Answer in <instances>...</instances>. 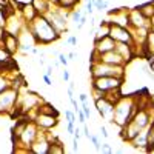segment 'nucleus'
Here are the masks:
<instances>
[{"label": "nucleus", "instance_id": "1", "mask_svg": "<svg viewBox=\"0 0 154 154\" xmlns=\"http://www.w3.org/2000/svg\"><path fill=\"white\" fill-rule=\"evenodd\" d=\"M29 31L32 32L37 43H51L59 40L60 34L54 29V26L49 23L45 16H37L32 22H29Z\"/></svg>", "mask_w": 154, "mask_h": 154}, {"label": "nucleus", "instance_id": "2", "mask_svg": "<svg viewBox=\"0 0 154 154\" xmlns=\"http://www.w3.org/2000/svg\"><path fill=\"white\" fill-rule=\"evenodd\" d=\"M137 109V103L131 97H120L114 103V123H117L122 128L125 123L133 120Z\"/></svg>", "mask_w": 154, "mask_h": 154}, {"label": "nucleus", "instance_id": "3", "mask_svg": "<svg viewBox=\"0 0 154 154\" xmlns=\"http://www.w3.org/2000/svg\"><path fill=\"white\" fill-rule=\"evenodd\" d=\"M120 77L123 79L125 71L123 66L119 65H108V63L103 62H94L91 63V77Z\"/></svg>", "mask_w": 154, "mask_h": 154}, {"label": "nucleus", "instance_id": "4", "mask_svg": "<svg viewBox=\"0 0 154 154\" xmlns=\"http://www.w3.org/2000/svg\"><path fill=\"white\" fill-rule=\"evenodd\" d=\"M123 79L120 77H93V88H97L103 93L112 91V89H120Z\"/></svg>", "mask_w": 154, "mask_h": 154}, {"label": "nucleus", "instance_id": "5", "mask_svg": "<svg viewBox=\"0 0 154 154\" xmlns=\"http://www.w3.org/2000/svg\"><path fill=\"white\" fill-rule=\"evenodd\" d=\"M17 96H19V91L12 86H8L5 88L2 93H0V112H5V111H9L12 106H14L16 100H17Z\"/></svg>", "mask_w": 154, "mask_h": 154}, {"label": "nucleus", "instance_id": "6", "mask_svg": "<svg viewBox=\"0 0 154 154\" xmlns=\"http://www.w3.org/2000/svg\"><path fill=\"white\" fill-rule=\"evenodd\" d=\"M45 17L49 20V23L54 26V29L60 34L63 29H66V17H68V14H63L62 11H48L46 14H45Z\"/></svg>", "mask_w": 154, "mask_h": 154}, {"label": "nucleus", "instance_id": "7", "mask_svg": "<svg viewBox=\"0 0 154 154\" xmlns=\"http://www.w3.org/2000/svg\"><path fill=\"white\" fill-rule=\"evenodd\" d=\"M109 35L114 38L116 42H125V43H133V35L131 31L128 28L119 26L116 23H109Z\"/></svg>", "mask_w": 154, "mask_h": 154}, {"label": "nucleus", "instance_id": "8", "mask_svg": "<svg viewBox=\"0 0 154 154\" xmlns=\"http://www.w3.org/2000/svg\"><path fill=\"white\" fill-rule=\"evenodd\" d=\"M94 102H96V108L102 117L108 122H114V103L112 102H109L106 97L97 99Z\"/></svg>", "mask_w": 154, "mask_h": 154}, {"label": "nucleus", "instance_id": "9", "mask_svg": "<svg viewBox=\"0 0 154 154\" xmlns=\"http://www.w3.org/2000/svg\"><path fill=\"white\" fill-rule=\"evenodd\" d=\"M37 128H38V126H37L35 122H28L26 126H25V130H23V133H22V136L19 137L20 142H22L23 145H28V148L31 146V143L35 140V137H37V134H38Z\"/></svg>", "mask_w": 154, "mask_h": 154}, {"label": "nucleus", "instance_id": "10", "mask_svg": "<svg viewBox=\"0 0 154 154\" xmlns=\"http://www.w3.org/2000/svg\"><path fill=\"white\" fill-rule=\"evenodd\" d=\"M49 140L46 139L45 134H37L35 140L31 143L29 146V151L31 152H35V154H48L49 151Z\"/></svg>", "mask_w": 154, "mask_h": 154}, {"label": "nucleus", "instance_id": "11", "mask_svg": "<svg viewBox=\"0 0 154 154\" xmlns=\"http://www.w3.org/2000/svg\"><path fill=\"white\" fill-rule=\"evenodd\" d=\"M140 131H142V128H140L136 122L130 120L128 123H125V125L122 126V137H123V140L131 142L134 137H137V134H139Z\"/></svg>", "mask_w": 154, "mask_h": 154}, {"label": "nucleus", "instance_id": "12", "mask_svg": "<svg viewBox=\"0 0 154 154\" xmlns=\"http://www.w3.org/2000/svg\"><path fill=\"white\" fill-rule=\"evenodd\" d=\"M35 123L38 128H43V130H49L57 125V117L53 114H45V112H38L35 117Z\"/></svg>", "mask_w": 154, "mask_h": 154}, {"label": "nucleus", "instance_id": "13", "mask_svg": "<svg viewBox=\"0 0 154 154\" xmlns=\"http://www.w3.org/2000/svg\"><path fill=\"white\" fill-rule=\"evenodd\" d=\"M99 62H103V63H108V65H119V66H123L125 63V59L117 53L116 49L112 51H108V53H103L100 54V59Z\"/></svg>", "mask_w": 154, "mask_h": 154}, {"label": "nucleus", "instance_id": "14", "mask_svg": "<svg viewBox=\"0 0 154 154\" xmlns=\"http://www.w3.org/2000/svg\"><path fill=\"white\" fill-rule=\"evenodd\" d=\"M0 40H2L3 46L9 51L11 54L16 53V51L19 49V46H20L19 37L14 35V34H9V32H6V31H3V35H2V38H0Z\"/></svg>", "mask_w": 154, "mask_h": 154}, {"label": "nucleus", "instance_id": "15", "mask_svg": "<svg viewBox=\"0 0 154 154\" xmlns=\"http://www.w3.org/2000/svg\"><path fill=\"white\" fill-rule=\"evenodd\" d=\"M128 22H130V26H133V28H146L148 26V20L140 14V11L137 8L128 14Z\"/></svg>", "mask_w": 154, "mask_h": 154}, {"label": "nucleus", "instance_id": "16", "mask_svg": "<svg viewBox=\"0 0 154 154\" xmlns=\"http://www.w3.org/2000/svg\"><path fill=\"white\" fill-rule=\"evenodd\" d=\"M94 45H96L94 49H97L100 54H103V53H108V51H112L116 48V40L111 35H105V37H102L100 40L94 42Z\"/></svg>", "mask_w": 154, "mask_h": 154}, {"label": "nucleus", "instance_id": "17", "mask_svg": "<svg viewBox=\"0 0 154 154\" xmlns=\"http://www.w3.org/2000/svg\"><path fill=\"white\" fill-rule=\"evenodd\" d=\"M133 122H136L140 128H146L148 125H149V112H148V109H145V108H140L139 111H136V114H134V117H133Z\"/></svg>", "mask_w": 154, "mask_h": 154}, {"label": "nucleus", "instance_id": "18", "mask_svg": "<svg viewBox=\"0 0 154 154\" xmlns=\"http://www.w3.org/2000/svg\"><path fill=\"white\" fill-rule=\"evenodd\" d=\"M117 53L125 59V62L126 60H131V57H133V46L130 45V43H125V42H116V48H114Z\"/></svg>", "mask_w": 154, "mask_h": 154}, {"label": "nucleus", "instance_id": "19", "mask_svg": "<svg viewBox=\"0 0 154 154\" xmlns=\"http://www.w3.org/2000/svg\"><path fill=\"white\" fill-rule=\"evenodd\" d=\"M20 8H22V14H23V19L25 20H28V23L29 22H32L38 14H37V11H35V8L32 6V3H25V5H20Z\"/></svg>", "mask_w": 154, "mask_h": 154}, {"label": "nucleus", "instance_id": "20", "mask_svg": "<svg viewBox=\"0 0 154 154\" xmlns=\"http://www.w3.org/2000/svg\"><path fill=\"white\" fill-rule=\"evenodd\" d=\"M32 6L35 8L38 16H45L49 11V0H32Z\"/></svg>", "mask_w": 154, "mask_h": 154}, {"label": "nucleus", "instance_id": "21", "mask_svg": "<svg viewBox=\"0 0 154 154\" xmlns=\"http://www.w3.org/2000/svg\"><path fill=\"white\" fill-rule=\"evenodd\" d=\"M137 9L140 11V14H142L148 22L154 17V3H151V2H148V3H143V5H140V6H137Z\"/></svg>", "mask_w": 154, "mask_h": 154}, {"label": "nucleus", "instance_id": "22", "mask_svg": "<svg viewBox=\"0 0 154 154\" xmlns=\"http://www.w3.org/2000/svg\"><path fill=\"white\" fill-rule=\"evenodd\" d=\"M143 48L146 51V56H151L154 54V32L149 29L148 34H146V38H145V43H143Z\"/></svg>", "mask_w": 154, "mask_h": 154}, {"label": "nucleus", "instance_id": "23", "mask_svg": "<svg viewBox=\"0 0 154 154\" xmlns=\"http://www.w3.org/2000/svg\"><path fill=\"white\" fill-rule=\"evenodd\" d=\"M131 142L134 143V146H140V148H143V146H146L148 145V139H146V131H140L139 134H137V137H134Z\"/></svg>", "mask_w": 154, "mask_h": 154}, {"label": "nucleus", "instance_id": "24", "mask_svg": "<svg viewBox=\"0 0 154 154\" xmlns=\"http://www.w3.org/2000/svg\"><path fill=\"white\" fill-rule=\"evenodd\" d=\"M37 111L38 112H45V114H53V116H59V112H57V109H54V106L53 105H49V103H43V105H38L37 106Z\"/></svg>", "mask_w": 154, "mask_h": 154}, {"label": "nucleus", "instance_id": "25", "mask_svg": "<svg viewBox=\"0 0 154 154\" xmlns=\"http://www.w3.org/2000/svg\"><path fill=\"white\" fill-rule=\"evenodd\" d=\"M62 152H65V149H63V145L60 142H51L49 143V151L48 154H62Z\"/></svg>", "mask_w": 154, "mask_h": 154}, {"label": "nucleus", "instance_id": "26", "mask_svg": "<svg viewBox=\"0 0 154 154\" xmlns=\"http://www.w3.org/2000/svg\"><path fill=\"white\" fill-rule=\"evenodd\" d=\"M9 60H12L11 59V53L2 45L0 46V63H8Z\"/></svg>", "mask_w": 154, "mask_h": 154}, {"label": "nucleus", "instance_id": "27", "mask_svg": "<svg viewBox=\"0 0 154 154\" xmlns=\"http://www.w3.org/2000/svg\"><path fill=\"white\" fill-rule=\"evenodd\" d=\"M79 2V0H57V5L63 9V8H74V5Z\"/></svg>", "mask_w": 154, "mask_h": 154}, {"label": "nucleus", "instance_id": "28", "mask_svg": "<svg viewBox=\"0 0 154 154\" xmlns=\"http://www.w3.org/2000/svg\"><path fill=\"white\" fill-rule=\"evenodd\" d=\"M108 2H106V0H94V8L97 9V11H105L106 8H108Z\"/></svg>", "mask_w": 154, "mask_h": 154}, {"label": "nucleus", "instance_id": "29", "mask_svg": "<svg viewBox=\"0 0 154 154\" xmlns=\"http://www.w3.org/2000/svg\"><path fill=\"white\" fill-rule=\"evenodd\" d=\"M71 17H72V20H74V22H79V20L82 19V12H80L79 9H77V11H72Z\"/></svg>", "mask_w": 154, "mask_h": 154}, {"label": "nucleus", "instance_id": "30", "mask_svg": "<svg viewBox=\"0 0 154 154\" xmlns=\"http://www.w3.org/2000/svg\"><path fill=\"white\" fill-rule=\"evenodd\" d=\"M93 11H94V3L91 0H86V12L88 14H93Z\"/></svg>", "mask_w": 154, "mask_h": 154}, {"label": "nucleus", "instance_id": "31", "mask_svg": "<svg viewBox=\"0 0 154 154\" xmlns=\"http://www.w3.org/2000/svg\"><path fill=\"white\" fill-rule=\"evenodd\" d=\"M65 116H66L68 122H71V123H75V117H74V112H71V111H65Z\"/></svg>", "mask_w": 154, "mask_h": 154}, {"label": "nucleus", "instance_id": "32", "mask_svg": "<svg viewBox=\"0 0 154 154\" xmlns=\"http://www.w3.org/2000/svg\"><path fill=\"white\" fill-rule=\"evenodd\" d=\"M59 62H60V65H63V66L68 65V59H66L65 54H59Z\"/></svg>", "mask_w": 154, "mask_h": 154}, {"label": "nucleus", "instance_id": "33", "mask_svg": "<svg viewBox=\"0 0 154 154\" xmlns=\"http://www.w3.org/2000/svg\"><path fill=\"white\" fill-rule=\"evenodd\" d=\"M5 88H8V83H6V80L3 79V77H0V93H2Z\"/></svg>", "mask_w": 154, "mask_h": 154}, {"label": "nucleus", "instance_id": "34", "mask_svg": "<svg viewBox=\"0 0 154 154\" xmlns=\"http://www.w3.org/2000/svg\"><path fill=\"white\" fill-rule=\"evenodd\" d=\"M62 79L65 80V82H69V72H68V69H65L62 72Z\"/></svg>", "mask_w": 154, "mask_h": 154}, {"label": "nucleus", "instance_id": "35", "mask_svg": "<svg viewBox=\"0 0 154 154\" xmlns=\"http://www.w3.org/2000/svg\"><path fill=\"white\" fill-rule=\"evenodd\" d=\"M74 130H75V128H74V123L68 122V128H66V131H68L69 134H74Z\"/></svg>", "mask_w": 154, "mask_h": 154}, {"label": "nucleus", "instance_id": "36", "mask_svg": "<svg viewBox=\"0 0 154 154\" xmlns=\"http://www.w3.org/2000/svg\"><path fill=\"white\" fill-rule=\"evenodd\" d=\"M66 42H68L69 45H77V37H74V35H72V37H68Z\"/></svg>", "mask_w": 154, "mask_h": 154}, {"label": "nucleus", "instance_id": "37", "mask_svg": "<svg viewBox=\"0 0 154 154\" xmlns=\"http://www.w3.org/2000/svg\"><path fill=\"white\" fill-rule=\"evenodd\" d=\"M83 136H85L86 139H89V136H91V133H89V130H88L86 125H83Z\"/></svg>", "mask_w": 154, "mask_h": 154}, {"label": "nucleus", "instance_id": "38", "mask_svg": "<svg viewBox=\"0 0 154 154\" xmlns=\"http://www.w3.org/2000/svg\"><path fill=\"white\" fill-rule=\"evenodd\" d=\"M102 151H105V152H112V149L109 148L108 143H103V145H102Z\"/></svg>", "mask_w": 154, "mask_h": 154}, {"label": "nucleus", "instance_id": "39", "mask_svg": "<svg viewBox=\"0 0 154 154\" xmlns=\"http://www.w3.org/2000/svg\"><path fill=\"white\" fill-rule=\"evenodd\" d=\"M43 82H45L48 86H49V85H53V82H51V79H49V75H46V74L43 75Z\"/></svg>", "mask_w": 154, "mask_h": 154}, {"label": "nucleus", "instance_id": "40", "mask_svg": "<svg viewBox=\"0 0 154 154\" xmlns=\"http://www.w3.org/2000/svg\"><path fill=\"white\" fill-rule=\"evenodd\" d=\"M45 74H46V75H49V77H51V75H53V66H51V65H49V66L46 68V72H45Z\"/></svg>", "mask_w": 154, "mask_h": 154}, {"label": "nucleus", "instance_id": "41", "mask_svg": "<svg viewBox=\"0 0 154 154\" xmlns=\"http://www.w3.org/2000/svg\"><path fill=\"white\" fill-rule=\"evenodd\" d=\"M100 133H102V136H103V137H108V133H106V128L105 126L100 128Z\"/></svg>", "mask_w": 154, "mask_h": 154}, {"label": "nucleus", "instance_id": "42", "mask_svg": "<svg viewBox=\"0 0 154 154\" xmlns=\"http://www.w3.org/2000/svg\"><path fill=\"white\" fill-rule=\"evenodd\" d=\"M66 57H69L71 60H77V59H75V57H77V54H75V53H69Z\"/></svg>", "mask_w": 154, "mask_h": 154}, {"label": "nucleus", "instance_id": "43", "mask_svg": "<svg viewBox=\"0 0 154 154\" xmlns=\"http://www.w3.org/2000/svg\"><path fill=\"white\" fill-rule=\"evenodd\" d=\"M86 99H88V96H86L85 93H82V94H80V100H82V102H86Z\"/></svg>", "mask_w": 154, "mask_h": 154}, {"label": "nucleus", "instance_id": "44", "mask_svg": "<svg viewBox=\"0 0 154 154\" xmlns=\"http://www.w3.org/2000/svg\"><path fill=\"white\" fill-rule=\"evenodd\" d=\"M149 29H151V31L154 32V22H152V25H151V28H149Z\"/></svg>", "mask_w": 154, "mask_h": 154}]
</instances>
